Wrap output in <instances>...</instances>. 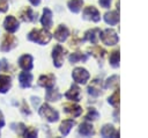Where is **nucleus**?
Returning <instances> with one entry per match:
<instances>
[{
	"label": "nucleus",
	"mask_w": 148,
	"mask_h": 138,
	"mask_svg": "<svg viewBox=\"0 0 148 138\" xmlns=\"http://www.w3.org/2000/svg\"><path fill=\"white\" fill-rule=\"evenodd\" d=\"M54 82H56V78L53 74H44V75H40L38 79V85L46 89L52 88L54 86Z\"/></svg>",
	"instance_id": "9b49d317"
},
{
	"label": "nucleus",
	"mask_w": 148,
	"mask_h": 138,
	"mask_svg": "<svg viewBox=\"0 0 148 138\" xmlns=\"http://www.w3.org/2000/svg\"><path fill=\"white\" fill-rule=\"evenodd\" d=\"M68 59H69V61L72 63V64H75V63H79V61H81V60H87V56H84V55H82V53H80V52H74V53H72L69 57H68Z\"/></svg>",
	"instance_id": "bb28decb"
},
{
	"label": "nucleus",
	"mask_w": 148,
	"mask_h": 138,
	"mask_svg": "<svg viewBox=\"0 0 148 138\" xmlns=\"http://www.w3.org/2000/svg\"><path fill=\"white\" fill-rule=\"evenodd\" d=\"M30 1V3L32 5V6H37V5H39V2H40V0H29Z\"/></svg>",
	"instance_id": "c9c22d12"
},
{
	"label": "nucleus",
	"mask_w": 148,
	"mask_h": 138,
	"mask_svg": "<svg viewBox=\"0 0 148 138\" xmlns=\"http://www.w3.org/2000/svg\"><path fill=\"white\" fill-rule=\"evenodd\" d=\"M38 112H39V115H40L43 118H45L46 121H49V122H51V123L57 122V121L59 119V114H58V111L54 110L52 107H50V106L46 104V103L40 106V108L38 109Z\"/></svg>",
	"instance_id": "f03ea898"
},
{
	"label": "nucleus",
	"mask_w": 148,
	"mask_h": 138,
	"mask_svg": "<svg viewBox=\"0 0 148 138\" xmlns=\"http://www.w3.org/2000/svg\"><path fill=\"white\" fill-rule=\"evenodd\" d=\"M104 21L108 24H110V26H116L119 22V14H118V12H116V10L108 12L104 15Z\"/></svg>",
	"instance_id": "f3484780"
},
{
	"label": "nucleus",
	"mask_w": 148,
	"mask_h": 138,
	"mask_svg": "<svg viewBox=\"0 0 148 138\" xmlns=\"http://www.w3.org/2000/svg\"><path fill=\"white\" fill-rule=\"evenodd\" d=\"M18 27H20V23H18V21L15 16H13V15L6 16V19L3 21V28H5L6 31L13 34L18 29Z\"/></svg>",
	"instance_id": "6e6552de"
},
{
	"label": "nucleus",
	"mask_w": 148,
	"mask_h": 138,
	"mask_svg": "<svg viewBox=\"0 0 148 138\" xmlns=\"http://www.w3.org/2000/svg\"><path fill=\"white\" fill-rule=\"evenodd\" d=\"M67 6L71 12L73 13H79L83 6V0H69L67 2Z\"/></svg>",
	"instance_id": "393cba45"
},
{
	"label": "nucleus",
	"mask_w": 148,
	"mask_h": 138,
	"mask_svg": "<svg viewBox=\"0 0 148 138\" xmlns=\"http://www.w3.org/2000/svg\"><path fill=\"white\" fill-rule=\"evenodd\" d=\"M32 79L34 77L29 71H23L18 74V81L22 88H29L32 83Z\"/></svg>",
	"instance_id": "9d476101"
},
{
	"label": "nucleus",
	"mask_w": 148,
	"mask_h": 138,
	"mask_svg": "<svg viewBox=\"0 0 148 138\" xmlns=\"http://www.w3.org/2000/svg\"><path fill=\"white\" fill-rule=\"evenodd\" d=\"M31 101H32L34 107H37V106H38V103H39V99H38V97H35V96H32V97H31Z\"/></svg>",
	"instance_id": "f704fd0d"
},
{
	"label": "nucleus",
	"mask_w": 148,
	"mask_h": 138,
	"mask_svg": "<svg viewBox=\"0 0 148 138\" xmlns=\"http://www.w3.org/2000/svg\"><path fill=\"white\" fill-rule=\"evenodd\" d=\"M74 124H75V122H74L73 119H71V118L65 119V121L60 124V126H59V131H60V133L64 135V136H67V135L69 133V131H71V129L73 128Z\"/></svg>",
	"instance_id": "aec40b11"
},
{
	"label": "nucleus",
	"mask_w": 148,
	"mask_h": 138,
	"mask_svg": "<svg viewBox=\"0 0 148 138\" xmlns=\"http://www.w3.org/2000/svg\"><path fill=\"white\" fill-rule=\"evenodd\" d=\"M22 136L23 137H28V138H35V137H37V130L34 129V128H27L25 126L24 132H23Z\"/></svg>",
	"instance_id": "7c9ffc66"
},
{
	"label": "nucleus",
	"mask_w": 148,
	"mask_h": 138,
	"mask_svg": "<svg viewBox=\"0 0 148 138\" xmlns=\"http://www.w3.org/2000/svg\"><path fill=\"white\" fill-rule=\"evenodd\" d=\"M72 77H73V79H74V81L76 83L86 85L87 81L90 78V74H89V72L86 68H83V67H76V68L73 70Z\"/></svg>",
	"instance_id": "20e7f679"
},
{
	"label": "nucleus",
	"mask_w": 148,
	"mask_h": 138,
	"mask_svg": "<svg viewBox=\"0 0 148 138\" xmlns=\"http://www.w3.org/2000/svg\"><path fill=\"white\" fill-rule=\"evenodd\" d=\"M99 38L105 45H114L118 43L119 38L114 30L112 29H105L99 32Z\"/></svg>",
	"instance_id": "7ed1b4c3"
},
{
	"label": "nucleus",
	"mask_w": 148,
	"mask_h": 138,
	"mask_svg": "<svg viewBox=\"0 0 148 138\" xmlns=\"http://www.w3.org/2000/svg\"><path fill=\"white\" fill-rule=\"evenodd\" d=\"M18 66L23 71H30L34 66V58L30 55H23L18 58Z\"/></svg>",
	"instance_id": "1a4fd4ad"
},
{
	"label": "nucleus",
	"mask_w": 148,
	"mask_h": 138,
	"mask_svg": "<svg viewBox=\"0 0 148 138\" xmlns=\"http://www.w3.org/2000/svg\"><path fill=\"white\" fill-rule=\"evenodd\" d=\"M99 32L101 30L99 29H91V30H88L86 34H84V38L83 41H90L91 43H97V36H99Z\"/></svg>",
	"instance_id": "b1692460"
},
{
	"label": "nucleus",
	"mask_w": 148,
	"mask_h": 138,
	"mask_svg": "<svg viewBox=\"0 0 148 138\" xmlns=\"http://www.w3.org/2000/svg\"><path fill=\"white\" fill-rule=\"evenodd\" d=\"M16 44H17V41H16L15 36H13V35H5L3 38H2V41H1L0 50L2 52H8L13 48H15Z\"/></svg>",
	"instance_id": "423d86ee"
},
{
	"label": "nucleus",
	"mask_w": 148,
	"mask_h": 138,
	"mask_svg": "<svg viewBox=\"0 0 148 138\" xmlns=\"http://www.w3.org/2000/svg\"><path fill=\"white\" fill-rule=\"evenodd\" d=\"M118 81H119V78H118V75H112V77H110L108 80H106V82H105V88H111V87H114V86H117L118 85Z\"/></svg>",
	"instance_id": "c85d7f7f"
},
{
	"label": "nucleus",
	"mask_w": 148,
	"mask_h": 138,
	"mask_svg": "<svg viewBox=\"0 0 148 138\" xmlns=\"http://www.w3.org/2000/svg\"><path fill=\"white\" fill-rule=\"evenodd\" d=\"M101 87H102V82L96 79V80L91 81L90 86L88 87V93L91 96H98L101 94Z\"/></svg>",
	"instance_id": "a211bd4d"
},
{
	"label": "nucleus",
	"mask_w": 148,
	"mask_h": 138,
	"mask_svg": "<svg viewBox=\"0 0 148 138\" xmlns=\"http://www.w3.org/2000/svg\"><path fill=\"white\" fill-rule=\"evenodd\" d=\"M101 135L103 137H117V136H119V132L113 128V125L105 124L101 130Z\"/></svg>",
	"instance_id": "6ab92c4d"
},
{
	"label": "nucleus",
	"mask_w": 148,
	"mask_h": 138,
	"mask_svg": "<svg viewBox=\"0 0 148 138\" xmlns=\"http://www.w3.org/2000/svg\"><path fill=\"white\" fill-rule=\"evenodd\" d=\"M27 38L29 41L34 42V43H37V44H40V45H45L51 41L52 35L45 28L44 29H32L28 34Z\"/></svg>",
	"instance_id": "f257e3e1"
},
{
	"label": "nucleus",
	"mask_w": 148,
	"mask_h": 138,
	"mask_svg": "<svg viewBox=\"0 0 148 138\" xmlns=\"http://www.w3.org/2000/svg\"><path fill=\"white\" fill-rule=\"evenodd\" d=\"M109 61H110L111 66L114 67V68H117L119 66V50H114L110 53Z\"/></svg>",
	"instance_id": "a878e982"
},
{
	"label": "nucleus",
	"mask_w": 148,
	"mask_h": 138,
	"mask_svg": "<svg viewBox=\"0 0 148 138\" xmlns=\"http://www.w3.org/2000/svg\"><path fill=\"white\" fill-rule=\"evenodd\" d=\"M83 19L84 20H89V21H92V22H98L101 20V15H99V12L97 10L96 7L94 6H88L83 9Z\"/></svg>",
	"instance_id": "39448f33"
},
{
	"label": "nucleus",
	"mask_w": 148,
	"mask_h": 138,
	"mask_svg": "<svg viewBox=\"0 0 148 138\" xmlns=\"http://www.w3.org/2000/svg\"><path fill=\"white\" fill-rule=\"evenodd\" d=\"M12 86V78L7 74H0V93H7Z\"/></svg>",
	"instance_id": "dca6fc26"
},
{
	"label": "nucleus",
	"mask_w": 148,
	"mask_h": 138,
	"mask_svg": "<svg viewBox=\"0 0 148 138\" xmlns=\"http://www.w3.org/2000/svg\"><path fill=\"white\" fill-rule=\"evenodd\" d=\"M20 17H21V20L24 21V22L35 21V19H36V16H35V14H34V12H32V9H31L30 7L24 8V9L20 13Z\"/></svg>",
	"instance_id": "4be33fe9"
},
{
	"label": "nucleus",
	"mask_w": 148,
	"mask_h": 138,
	"mask_svg": "<svg viewBox=\"0 0 148 138\" xmlns=\"http://www.w3.org/2000/svg\"><path fill=\"white\" fill-rule=\"evenodd\" d=\"M79 133L81 136H84V137H90L94 135V128L91 124L84 122L82 124H80V128H79Z\"/></svg>",
	"instance_id": "412c9836"
},
{
	"label": "nucleus",
	"mask_w": 148,
	"mask_h": 138,
	"mask_svg": "<svg viewBox=\"0 0 148 138\" xmlns=\"http://www.w3.org/2000/svg\"><path fill=\"white\" fill-rule=\"evenodd\" d=\"M65 96H66L68 100L74 101V102L80 101V99H81V92H80V88H79L76 85H73V86L69 88V90L66 92Z\"/></svg>",
	"instance_id": "4468645a"
},
{
	"label": "nucleus",
	"mask_w": 148,
	"mask_h": 138,
	"mask_svg": "<svg viewBox=\"0 0 148 138\" xmlns=\"http://www.w3.org/2000/svg\"><path fill=\"white\" fill-rule=\"evenodd\" d=\"M40 23L45 29H50L53 24L52 22V12L50 8H44L43 10V15L40 17Z\"/></svg>",
	"instance_id": "ddd939ff"
},
{
	"label": "nucleus",
	"mask_w": 148,
	"mask_h": 138,
	"mask_svg": "<svg viewBox=\"0 0 148 138\" xmlns=\"http://www.w3.org/2000/svg\"><path fill=\"white\" fill-rule=\"evenodd\" d=\"M64 111L66 114H69V115H73V117H77L81 115L82 112V108L77 104H73V103H67L64 106Z\"/></svg>",
	"instance_id": "2eb2a0df"
},
{
	"label": "nucleus",
	"mask_w": 148,
	"mask_h": 138,
	"mask_svg": "<svg viewBox=\"0 0 148 138\" xmlns=\"http://www.w3.org/2000/svg\"><path fill=\"white\" fill-rule=\"evenodd\" d=\"M91 53H92L95 57H97V58H103V57H104V53H106V52H105V50H103L101 46H95V48L91 49Z\"/></svg>",
	"instance_id": "2f4dec72"
},
{
	"label": "nucleus",
	"mask_w": 148,
	"mask_h": 138,
	"mask_svg": "<svg viewBox=\"0 0 148 138\" xmlns=\"http://www.w3.org/2000/svg\"><path fill=\"white\" fill-rule=\"evenodd\" d=\"M98 117H99L98 111H97L95 108H89V109H88V112H87L86 116H84V119H86V121H96Z\"/></svg>",
	"instance_id": "cd10ccee"
},
{
	"label": "nucleus",
	"mask_w": 148,
	"mask_h": 138,
	"mask_svg": "<svg viewBox=\"0 0 148 138\" xmlns=\"http://www.w3.org/2000/svg\"><path fill=\"white\" fill-rule=\"evenodd\" d=\"M8 68V63L5 58L0 59V72H5L6 70Z\"/></svg>",
	"instance_id": "473e14b6"
},
{
	"label": "nucleus",
	"mask_w": 148,
	"mask_h": 138,
	"mask_svg": "<svg viewBox=\"0 0 148 138\" xmlns=\"http://www.w3.org/2000/svg\"><path fill=\"white\" fill-rule=\"evenodd\" d=\"M108 101H109V103L110 104H112V106H114V107H117L118 104H119V90H116L109 99H108Z\"/></svg>",
	"instance_id": "c756f323"
},
{
	"label": "nucleus",
	"mask_w": 148,
	"mask_h": 138,
	"mask_svg": "<svg viewBox=\"0 0 148 138\" xmlns=\"http://www.w3.org/2000/svg\"><path fill=\"white\" fill-rule=\"evenodd\" d=\"M99 5L103 7V8H110V3H111V0H98Z\"/></svg>",
	"instance_id": "72a5a7b5"
},
{
	"label": "nucleus",
	"mask_w": 148,
	"mask_h": 138,
	"mask_svg": "<svg viewBox=\"0 0 148 138\" xmlns=\"http://www.w3.org/2000/svg\"><path fill=\"white\" fill-rule=\"evenodd\" d=\"M64 48L60 44H57L52 50V58H53V65L56 67H60L64 63Z\"/></svg>",
	"instance_id": "0eeeda50"
},
{
	"label": "nucleus",
	"mask_w": 148,
	"mask_h": 138,
	"mask_svg": "<svg viewBox=\"0 0 148 138\" xmlns=\"http://www.w3.org/2000/svg\"><path fill=\"white\" fill-rule=\"evenodd\" d=\"M54 38L57 39V41H59V42H65L66 39H67V37L69 36V30H68V28L66 27V26H64V24H60L57 29H56V31H54Z\"/></svg>",
	"instance_id": "f8f14e48"
},
{
	"label": "nucleus",
	"mask_w": 148,
	"mask_h": 138,
	"mask_svg": "<svg viewBox=\"0 0 148 138\" xmlns=\"http://www.w3.org/2000/svg\"><path fill=\"white\" fill-rule=\"evenodd\" d=\"M45 99H46V101L54 102V101H58V100L61 99V94L57 89H53V87L52 88H47L46 94H45Z\"/></svg>",
	"instance_id": "5701e85b"
}]
</instances>
